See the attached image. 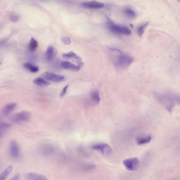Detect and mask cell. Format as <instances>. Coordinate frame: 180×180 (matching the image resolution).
Wrapping results in <instances>:
<instances>
[{
	"instance_id": "obj_1",
	"label": "cell",
	"mask_w": 180,
	"mask_h": 180,
	"mask_svg": "<svg viewBox=\"0 0 180 180\" xmlns=\"http://www.w3.org/2000/svg\"><path fill=\"white\" fill-rule=\"evenodd\" d=\"M156 99L163 105L165 108L170 112L172 111L175 106V102L171 96L167 94L156 93L155 95Z\"/></svg>"
},
{
	"instance_id": "obj_2",
	"label": "cell",
	"mask_w": 180,
	"mask_h": 180,
	"mask_svg": "<svg viewBox=\"0 0 180 180\" xmlns=\"http://www.w3.org/2000/svg\"><path fill=\"white\" fill-rule=\"evenodd\" d=\"M134 61L132 57L127 54H122L117 57L115 60V64L117 67L125 69L131 65Z\"/></svg>"
},
{
	"instance_id": "obj_3",
	"label": "cell",
	"mask_w": 180,
	"mask_h": 180,
	"mask_svg": "<svg viewBox=\"0 0 180 180\" xmlns=\"http://www.w3.org/2000/svg\"><path fill=\"white\" fill-rule=\"evenodd\" d=\"M108 28L110 31L115 34L126 36H129L131 34V31L128 27L122 25H116L112 22H108Z\"/></svg>"
},
{
	"instance_id": "obj_4",
	"label": "cell",
	"mask_w": 180,
	"mask_h": 180,
	"mask_svg": "<svg viewBox=\"0 0 180 180\" xmlns=\"http://www.w3.org/2000/svg\"><path fill=\"white\" fill-rule=\"evenodd\" d=\"M31 117V114L27 110H23L12 115L10 120L15 123H20L29 120Z\"/></svg>"
},
{
	"instance_id": "obj_5",
	"label": "cell",
	"mask_w": 180,
	"mask_h": 180,
	"mask_svg": "<svg viewBox=\"0 0 180 180\" xmlns=\"http://www.w3.org/2000/svg\"><path fill=\"white\" fill-rule=\"evenodd\" d=\"M91 149L101 153L103 155H108L112 153L111 147L106 143H98L92 145Z\"/></svg>"
},
{
	"instance_id": "obj_6",
	"label": "cell",
	"mask_w": 180,
	"mask_h": 180,
	"mask_svg": "<svg viewBox=\"0 0 180 180\" xmlns=\"http://www.w3.org/2000/svg\"><path fill=\"white\" fill-rule=\"evenodd\" d=\"M123 164L128 171H136L140 166V161L138 158H127L123 161Z\"/></svg>"
},
{
	"instance_id": "obj_7",
	"label": "cell",
	"mask_w": 180,
	"mask_h": 180,
	"mask_svg": "<svg viewBox=\"0 0 180 180\" xmlns=\"http://www.w3.org/2000/svg\"><path fill=\"white\" fill-rule=\"evenodd\" d=\"M10 155L14 159H18L21 155L20 149L18 143L13 140L10 142L9 146Z\"/></svg>"
},
{
	"instance_id": "obj_8",
	"label": "cell",
	"mask_w": 180,
	"mask_h": 180,
	"mask_svg": "<svg viewBox=\"0 0 180 180\" xmlns=\"http://www.w3.org/2000/svg\"><path fill=\"white\" fill-rule=\"evenodd\" d=\"M43 76L46 80L54 83H60L65 79L63 76L50 71L44 72L43 74Z\"/></svg>"
},
{
	"instance_id": "obj_9",
	"label": "cell",
	"mask_w": 180,
	"mask_h": 180,
	"mask_svg": "<svg viewBox=\"0 0 180 180\" xmlns=\"http://www.w3.org/2000/svg\"><path fill=\"white\" fill-rule=\"evenodd\" d=\"M82 7L89 9H98L104 7V4L96 1H87L81 3Z\"/></svg>"
},
{
	"instance_id": "obj_10",
	"label": "cell",
	"mask_w": 180,
	"mask_h": 180,
	"mask_svg": "<svg viewBox=\"0 0 180 180\" xmlns=\"http://www.w3.org/2000/svg\"><path fill=\"white\" fill-rule=\"evenodd\" d=\"M62 57L65 59H70L71 60L76 62L78 65H80L81 67L83 65V63L82 61L81 58L78 55H77L72 51L64 54H62Z\"/></svg>"
},
{
	"instance_id": "obj_11",
	"label": "cell",
	"mask_w": 180,
	"mask_h": 180,
	"mask_svg": "<svg viewBox=\"0 0 180 180\" xmlns=\"http://www.w3.org/2000/svg\"><path fill=\"white\" fill-rule=\"evenodd\" d=\"M61 67L63 69L71 70L72 71H78L81 69L80 65H76L69 61H63L61 63Z\"/></svg>"
},
{
	"instance_id": "obj_12",
	"label": "cell",
	"mask_w": 180,
	"mask_h": 180,
	"mask_svg": "<svg viewBox=\"0 0 180 180\" xmlns=\"http://www.w3.org/2000/svg\"><path fill=\"white\" fill-rule=\"evenodd\" d=\"M58 51L55 48L52 46H49L48 48L45 52V58L48 61H51L57 54Z\"/></svg>"
},
{
	"instance_id": "obj_13",
	"label": "cell",
	"mask_w": 180,
	"mask_h": 180,
	"mask_svg": "<svg viewBox=\"0 0 180 180\" xmlns=\"http://www.w3.org/2000/svg\"><path fill=\"white\" fill-rule=\"evenodd\" d=\"M25 178L29 180H47L45 176L36 173H29L25 175Z\"/></svg>"
},
{
	"instance_id": "obj_14",
	"label": "cell",
	"mask_w": 180,
	"mask_h": 180,
	"mask_svg": "<svg viewBox=\"0 0 180 180\" xmlns=\"http://www.w3.org/2000/svg\"><path fill=\"white\" fill-rule=\"evenodd\" d=\"M11 125L6 122H0V138L9 131Z\"/></svg>"
},
{
	"instance_id": "obj_15",
	"label": "cell",
	"mask_w": 180,
	"mask_h": 180,
	"mask_svg": "<svg viewBox=\"0 0 180 180\" xmlns=\"http://www.w3.org/2000/svg\"><path fill=\"white\" fill-rule=\"evenodd\" d=\"M33 83L34 85L41 87H45L50 85V83L47 81V80L42 77L36 78L33 80Z\"/></svg>"
},
{
	"instance_id": "obj_16",
	"label": "cell",
	"mask_w": 180,
	"mask_h": 180,
	"mask_svg": "<svg viewBox=\"0 0 180 180\" xmlns=\"http://www.w3.org/2000/svg\"><path fill=\"white\" fill-rule=\"evenodd\" d=\"M16 107V104L14 103H10L7 104L3 109L2 114L4 116H7L12 112Z\"/></svg>"
},
{
	"instance_id": "obj_17",
	"label": "cell",
	"mask_w": 180,
	"mask_h": 180,
	"mask_svg": "<svg viewBox=\"0 0 180 180\" xmlns=\"http://www.w3.org/2000/svg\"><path fill=\"white\" fill-rule=\"evenodd\" d=\"M23 66L26 69H27L28 71H29L30 72L32 73L38 72L39 70V68L38 67V65H36L34 63L30 62H25L23 64Z\"/></svg>"
},
{
	"instance_id": "obj_18",
	"label": "cell",
	"mask_w": 180,
	"mask_h": 180,
	"mask_svg": "<svg viewBox=\"0 0 180 180\" xmlns=\"http://www.w3.org/2000/svg\"><path fill=\"white\" fill-rule=\"evenodd\" d=\"M152 140V136L150 135L146 136H141L138 137L136 138V143L138 145H143V144H147L151 142Z\"/></svg>"
},
{
	"instance_id": "obj_19",
	"label": "cell",
	"mask_w": 180,
	"mask_h": 180,
	"mask_svg": "<svg viewBox=\"0 0 180 180\" xmlns=\"http://www.w3.org/2000/svg\"><path fill=\"white\" fill-rule=\"evenodd\" d=\"M90 98L95 104H98L101 100L99 92L97 90H93L90 94Z\"/></svg>"
},
{
	"instance_id": "obj_20",
	"label": "cell",
	"mask_w": 180,
	"mask_h": 180,
	"mask_svg": "<svg viewBox=\"0 0 180 180\" xmlns=\"http://www.w3.org/2000/svg\"><path fill=\"white\" fill-rule=\"evenodd\" d=\"M12 170H13V167L12 165H10L7 167V168L0 174V180H4L6 179L7 178V176H9L10 174L11 173Z\"/></svg>"
},
{
	"instance_id": "obj_21",
	"label": "cell",
	"mask_w": 180,
	"mask_h": 180,
	"mask_svg": "<svg viewBox=\"0 0 180 180\" xmlns=\"http://www.w3.org/2000/svg\"><path fill=\"white\" fill-rule=\"evenodd\" d=\"M124 14L128 17V18L134 19L136 16V13L134 10L129 8V7H126L123 11Z\"/></svg>"
},
{
	"instance_id": "obj_22",
	"label": "cell",
	"mask_w": 180,
	"mask_h": 180,
	"mask_svg": "<svg viewBox=\"0 0 180 180\" xmlns=\"http://www.w3.org/2000/svg\"><path fill=\"white\" fill-rule=\"evenodd\" d=\"M38 46V43L35 39L32 38L30 41L29 45L28 46L29 50L30 52H35Z\"/></svg>"
},
{
	"instance_id": "obj_23",
	"label": "cell",
	"mask_w": 180,
	"mask_h": 180,
	"mask_svg": "<svg viewBox=\"0 0 180 180\" xmlns=\"http://www.w3.org/2000/svg\"><path fill=\"white\" fill-rule=\"evenodd\" d=\"M148 25H149V22H147L140 25V27H138V34L139 36H141L144 34L145 30L146 29Z\"/></svg>"
},
{
	"instance_id": "obj_24",
	"label": "cell",
	"mask_w": 180,
	"mask_h": 180,
	"mask_svg": "<svg viewBox=\"0 0 180 180\" xmlns=\"http://www.w3.org/2000/svg\"><path fill=\"white\" fill-rule=\"evenodd\" d=\"M61 40L65 45H69L71 42V39L68 36H64L61 37Z\"/></svg>"
},
{
	"instance_id": "obj_25",
	"label": "cell",
	"mask_w": 180,
	"mask_h": 180,
	"mask_svg": "<svg viewBox=\"0 0 180 180\" xmlns=\"http://www.w3.org/2000/svg\"><path fill=\"white\" fill-rule=\"evenodd\" d=\"M68 87H69V85H66L63 87V89L61 90L60 94V97H63L65 96L66 93L67 92Z\"/></svg>"
},
{
	"instance_id": "obj_26",
	"label": "cell",
	"mask_w": 180,
	"mask_h": 180,
	"mask_svg": "<svg viewBox=\"0 0 180 180\" xmlns=\"http://www.w3.org/2000/svg\"><path fill=\"white\" fill-rule=\"evenodd\" d=\"M10 20L11 21L13 22H16L19 20V16L16 14H12L11 16H10Z\"/></svg>"
},
{
	"instance_id": "obj_27",
	"label": "cell",
	"mask_w": 180,
	"mask_h": 180,
	"mask_svg": "<svg viewBox=\"0 0 180 180\" xmlns=\"http://www.w3.org/2000/svg\"><path fill=\"white\" fill-rule=\"evenodd\" d=\"M20 174L17 173L15 174L14 176L11 179V180H20Z\"/></svg>"
},
{
	"instance_id": "obj_28",
	"label": "cell",
	"mask_w": 180,
	"mask_h": 180,
	"mask_svg": "<svg viewBox=\"0 0 180 180\" xmlns=\"http://www.w3.org/2000/svg\"><path fill=\"white\" fill-rule=\"evenodd\" d=\"M1 65V63H0V65Z\"/></svg>"
},
{
	"instance_id": "obj_29",
	"label": "cell",
	"mask_w": 180,
	"mask_h": 180,
	"mask_svg": "<svg viewBox=\"0 0 180 180\" xmlns=\"http://www.w3.org/2000/svg\"><path fill=\"white\" fill-rule=\"evenodd\" d=\"M40 1H44V0H40Z\"/></svg>"
},
{
	"instance_id": "obj_30",
	"label": "cell",
	"mask_w": 180,
	"mask_h": 180,
	"mask_svg": "<svg viewBox=\"0 0 180 180\" xmlns=\"http://www.w3.org/2000/svg\"><path fill=\"white\" fill-rule=\"evenodd\" d=\"M178 1H180V0H178Z\"/></svg>"
}]
</instances>
